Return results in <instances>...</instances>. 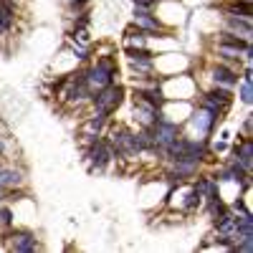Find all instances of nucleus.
Here are the masks:
<instances>
[{"label": "nucleus", "instance_id": "7ed1b4c3", "mask_svg": "<svg viewBox=\"0 0 253 253\" xmlns=\"http://www.w3.org/2000/svg\"><path fill=\"white\" fill-rule=\"evenodd\" d=\"M193 101L225 119L230 114V109H233V104H236V91L225 89V86H213V84H208L205 89H198Z\"/></svg>", "mask_w": 253, "mask_h": 253}, {"label": "nucleus", "instance_id": "f03ea898", "mask_svg": "<svg viewBox=\"0 0 253 253\" xmlns=\"http://www.w3.org/2000/svg\"><path fill=\"white\" fill-rule=\"evenodd\" d=\"M223 122H225V119L218 117L215 112L200 107V104H193V109H190L187 119L182 122V132H185L187 137H195V139H210V137L218 132V126H220Z\"/></svg>", "mask_w": 253, "mask_h": 253}, {"label": "nucleus", "instance_id": "39448f33", "mask_svg": "<svg viewBox=\"0 0 253 253\" xmlns=\"http://www.w3.org/2000/svg\"><path fill=\"white\" fill-rule=\"evenodd\" d=\"M241 66L243 63H230V61H218L213 58L205 69L208 84L213 86H225V89H236V84L241 79Z\"/></svg>", "mask_w": 253, "mask_h": 253}, {"label": "nucleus", "instance_id": "f8f14e48", "mask_svg": "<svg viewBox=\"0 0 253 253\" xmlns=\"http://www.w3.org/2000/svg\"><path fill=\"white\" fill-rule=\"evenodd\" d=\"M195 187V193L203 198V200H210V198H218L220 195V185H218V180L210 175V170H200L195 177H193V182H190Z\"/></svg>", "mask_w": 253, "mask_h": 253}, {"label": "nucleus", "instance_id": "1a4fd4ad", "mask_svg": "<svg viewBox=\"0 0 253 253\" xmlns=\"http://www.w3.org/2000/svg\"><path fill=\"white\" fill-rule=\"evenodd\" d=\"M218 13H220V18H218V28L220 31H230V33H238L243 38H253V18L223 13V10H218Z\"/></svg>", "mask_w": 253, "mask_h": 253}, {"label": "nucleus", "instance_id": "ddd939ff", "mask_svg": "<svg viewBox=\"0 0 253 253\" xmlns=\"http://www.w3.org/2000/svg\"><path fill=\"white\" fill-rule=\"evenodd\" d=\"M218 10H223V13H233V15L253 18V3H246V0H223V3L218 5Z\"/></svg>", "mask_w": 253, "mask_h": 253}, {"label": "nucleus", "instance_id": "9d476101", "mask_svg": "<svg viewBox=\"0 0 253 253\" xmlns=\"http://www.w3.org/2000/svg\"><path fill=\"white\" fill-rule=\"evenodd\" d=\"M26 182H28V170L23 165H13V162L0 165V187L3 190L26 187Z\"/></svg>", "mask_w": 253, "mask_h": 253}, {"label": "nucleus", "instance_id": "20e7f679", "mask_svg": "<svg viewBox=\"0 0 253 253\" xmlns=\"http://www.w3.org/2000/svg\"><path fill=\"white\" fill-rule=\"evenodd\" d=\"M81 147H84V160L89 165V172H104L112 162H117L112 144L104 137H81Z\"/></svg>", "mask_w": 253, "mask_h": 253}, {"label": "nucleus", "instance_id": "f257e3e1", "mask_svg": "<svg viewBox=\"0 0 253 253\" xmlns=\"http://www.w3.org/2000/svg\"><path fill=\"white\" fill-rule=\"evenodd\" d=\"M126 104V84L124 81H114L109 86L99 89L96 94H91L86 112L99 114V117H114L119 114V109Z\"/></svg>", "mask_w": 253, "mask_h": 253}, {"label": "nucleus", "instance_id": "9b49d317", "mask_svg": "<svg viewBox=\"0 0 253 253\" xmlns=\"http://www.w3.org/2000/svg\"><path fill=\"white\" fill-rule=\"evenodd\" d=\"M114 117H99V114H91L86 112L81 117V126H79V134L81 137H104V132L109 129Z\"/></svg>", "mask_w": 253, "mask_h": 253}, {"label": "nucleus", "instance_id": "0eeeda50", "mask_svg": "<svg viewBox=\"0 0 253 253\" xmlns=\"http://www.w3.org/2000/svg\"><path fill=\"white\" fill-rule=\"evenodd\" d=\"M132 23L137 28H142L144 33H150V36H170L172 33V28H167L155 10H137V8H132Z\"/></svg>", "mask_w": 253, "mask_h": 253}, {"label": "nucleus", "instance_id": "6e6552de", "mask_svg": "<svg viewBox=\"0 0 253 253\" xmlns=\"http://www.w3.org/2000/svg\"><path fill=\"white\" fill-rule=\"evenodd\" d=\"M126 101L132 104V122L134 126H152L160 117H162V109L160 107H152L150 101H144V99H134V96H126Z\"/></svg>", "mask_w": 253, "mask_h": 253}, {"label": "nucleus", "instance_id": "4468645a", "mask_svg": "<svg viewBox=\"0 0 253 253\" xmlns=\"http://www.w3.org/2000/svg\"><path fill=\"white\" fill-rule=\"evenodd\" d=\"M236 99L243 104L246 109H251L253 107V81H248V79H238V84H236Z\"/></svg>", "mask_w": 253, "mask_h": 253}, {"label": "nucleus", "instance_id": "412c9836", "mask_svg": "<svg viewBox=\"0 0 253 253\" xmlns=\"http://www.w3.org/2000/svg\"><path fill=\"white\" fill-rule=\"evenodd\" d=\"M0 165H3V157H0Z\"/></svg>", "mask_w": 253, "mask_h": 253}, {"label": "nucleus", "instance_id": "6ab92c4d", "mask_svg": "<svg viewBox=\"0 0 253 253\" xmlns=\"http://www.w3.org/2000/svg\"><path fill=\"white\" fill-rule=\"evenodd\" d=\"M8 150H10V147H8V139H5L3 134H0V157H3V160H5V155H8Z\"/></svg>", "mask_w": 253, "mask_h": 253}, {"label": "nucleus", "instance_id": "423d86ee", "mask_svg": "<svg viewBox=\"0 0 253 253\" xmlns=\"http://www.w3.org/2000/svg\"><path fill=\"white\" fill-rule=\"evenodd\" d=\"M0 241L5 243V251H13V253H36V251H43V243H41V238L33 233L31 228H10L8 233L0 236Z\"/></svg>", "mask_w": 253, "mask_h": 253}, {"label": "nucleus", "instance_id": "aec40b11", "mask_svg": "<svg viewBox=\"0 0 253 253\" xmlns=\"http://www.w3.org/2000/svg\"><path fill=\"white\" fill-rule=\"evenodd\" d=\"M246 3H253V0H246Z\"/></svg>", "mask_w": 253, "mask_h": 253}, {"label": "nucleus", "instance_id": "f3484780", "mask_svg": "<svg viewBox=\"0 0 253 253\" xmlns=\"http://www.w3.org/2000/svg\"><path fill=\"white\" fill-rule=\"evenodd\" d=\"M233 253H253V236L236 241L233 243Z\"/></svg>", "mask_w": 253, "mask_h": 253}, {"label": "nucleus", "instance_id": "a211bd4d", "mask_svg": "<svg viewBox=\"0 0 253 253\" xmlns=\"http://www.w3.org/2000/svg\"><path fill=\"white\" fill-rule=\"evenodd\" d=\"M129 3L137 10H155L157 8V0H129Z\"/></svg>", "mask_w": 253, "mask_h": 253}, {"label": "nucleus", "instance_id": "2eb2a0df", "mask_svg": "<svg viewBox=\"0 0 253 253\" xmlns=\"http://www.w3.org/2000/svg\"><path fill=\"white\" fill-rule=\"evenodd\" d=\"M10 228H15V213L10 203H0V236L8 233Z\"/></svg>", "mask_w": 253, "mask_h": 253}, {"label": "nucleus", "instance_id": "dca6fc26", "mask_svg": "<svg viewBox=\"0 0 253 253\" xmlns=\"http://www.w3.org/2000/svg\"><path fill=\"white\" fill-rule=\"evenodd\" d=\"M236 134H241V137H253V112L248 109L246 112V117L241 119V124H238V132Z\"/></svg>", "mask_w": 253, "mask_h": 253}]
</instances>
